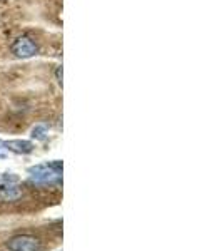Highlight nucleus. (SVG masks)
I'll use <instances>...</instances> for the list:
<instances>
[{"instance_id":"8","label":"nucleus","mask_w":222,"mask_h":251,"mask_svg":"<svg viewBox=\"0 0 222 251\" xmlns=\"http://www.w3.org/2000/svg\"><path fill=\"white\" fill-rule=\"evenodd\" d=\"M7 154H9V151H7L5 146H3V141H0V159H5Z\"/></svg>"},{"instance_id":"2","label":"nucleus","mask_w":222,"mask_h":251,"mask_svg":"<svg viewBox=\"0 0 222 251\" xmlns=\"http://www.w3.org/2000/svg\"><path fill=\"white\" fill-rule=\"evenodd\" d=\"M9 251H37L40 248V241L30 234H17L7 241Z\"/></svg>"},{"instance_id":"4","label":"nucleus","mask_w":222,"mask_h":251,"mask_svg":"<svg viewBox=\"0 0 222 251\" xmlns=\"http://www.w3.org/2000/svg\"><path fill=\"white\" fill-rule=\"evenodd\" d=\"M3 146H5L7 151L15 152V154H30L34 152L35 146L32 141L27 139H9V141H3Z\"/></svg>"},{"instance_id":"9","label":"nucleus","mask_w":222,"mask_h":251,"mask_svg":"<svg viewBox=\"0 0 222 251\" xmlns=\"http://www.w3.org/2000/svg\"><path fill=\"white\" fill-rule=\"evenodd\" d=\"M55 79H57V82L62 86V66H59L57 71H55Z\"/></svg>"},{"instance_id":"5","label":"nucleus","mask_w":222,"mask_h":251,"mask_svg":"<svg viewBox=\"0 0 222 251\" xmlns=\"http://www.w3.org/2000/svg\"><path fill=\"white\" fill-rule=\"evenodd\" d=\"M22 191L17 188L15 184H3L0 186V198L5 201H14V200H19Z\"/></svg>"},{"instance_id":"1","label":"nucleus","mask_w":222,"mask_h":251,"mask_svg":"<svg viewBox=\"0 0 222 251\" xmlns=\"http://www.w3.org/2000/svg\"><path fill=\"white\" fill-rule=\"evenodd\" d=\"M62 169H64V163L60 159L32 166V168H29L30 183L39 186L60 184L62 183Z\"/></svg>"},{"instance_id":"3","label":"nucleus","mask_w":222,"mask_h":251,"mask_svg":"<svg viewBox=\"0 0 222 251\" xmlns=\"http://www.w3.org/2000/svg\"><path fill=\"white\" fill-rule=\"evenodd\" d=\"M12 52H14L15 57H19V59H30V57H34V55H37L39 49L32 39L19 37L12 44Z\"/></svg>"},{"instance_id":"6","label":"nucleus","mask_w":222,"mask_h":251,"mask_svg":"<svg viewBox=\"0 0 222 251\" xmlns=\"http://www.w3.org/2000/svg\"><path fill=\"white\" fill-rule=\"evenodd\" d=\"M32 137H34V139H37V141H45L48 137V127H47V126H44V124L35 126V127L32 129Z\"/></svg>"},{"instance_id":"7","label":"nucleus","mask_w":222,"mask_h":251,"mask_svg":"<svg viewBox=\"0 0 222 251\" xmlns=\"http://www.w3.org/2000/svg\"><path fill=\"white\" fill-rule=\"evenodd\" d=\"M19 181V177L14 173H0V186L3 184H15Z\"/></svg>"}]
</instances>
